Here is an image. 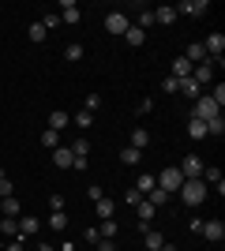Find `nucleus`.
<instances>
[{
  "instance_id": "obj_41",
  "label": "nucleus",
  "mask_w": 225,
  "mask_h": 251,
  "mask_svg": "<svg viewBox=\"0 0 225 251\" xmlns=\"http://www.w3.org/2000/svg\"><path fill=\"white\" fill-rule=\"evenodd\" d=\"M143 199V195H139V191H135V188H128V191H124V202H128V206H135V202H139Z\"/></svg>"
},
{
  "instance_id": "obj_31",
  "label": "nucleus",
  "mask_w": 225,
  "mask_h": 251,
  "mask_svg": "<svg viewBox=\"0 0 225 251\" xmlns=\"http://www.w3.org/2000/svg\"><path fill=\"white\" fill-rule=\"evenodd\" d=\"M188 135L192 139H206V124L203 120H188Z\"/></svg>"
},
{
  "instance_id": "obj_42",
  "label": "nucleus",
  "mask_w": 225,
  "mask_h": 251,
  "mask_svg": "<svg viewBox=\"0 0 225 251\" xmlns=\"http://www.w3.org/2000/svg\"><path fill=\"white\" fill-rule=\"evenodd\" d=\"M135 109H139V113H143V116H147V113H150V109H154V101H150V98H143V101H139V105H135Z\"/></svg>"
},
{
  "instance_id": "obj_37",
  "label": "nucleus",
  "mask_w": 225,
  "mask_h": 251,
  "mask_svg": "<svg viewBox=\"0 0 225 251\" xmlns=\"http://www.w3.org/2000/svg\"><path fill=\"white\" fill-rule=\"evenodd\" d=\"M45 34L49 30H45L42 23H30V42H45Z\"/></svg>"
},
{
  "instance_id": "obj_29",
  "label": "nucleus",
  "mask_w": 225,
  "mask_h": 251,
  "mask_svg": "<svg viewBox=\"0 0 225 251\" xmlns=\"http://www.w3.org/2000/svg\"><path fill=\"white\" fill-rule=\"evenodd\" d=\"M72 120H75L79 127H83V131H86V127H94V113H86V109H79V113H75Z\"/></svg>"
},
{
  "instance_id": "obj_36",
  "label": "nucleus",
  "mask_w": 225,
  "mask_h": 251,
  "mask_svg": "<svg viewBox=\"0 0 225 251\" xmlns=\"http://www.w3.org/2000/svg\"><path fill=\"white\" fill-rule=\"evenodd\" d=\"M161 90H165V94H180V79H173V75H165V83H161Z\"/></svg>"
},
{
  "instance_id": "obj_1",
  "label": "nucleus",
  "mask_w": 225,
  "mask_h": 251,
  "mask_svg": "<svg viewBox=\"0 0 225 251\" xmlns=\"http://www.w3.org/2000/svg\"><path fill=\"white\" fill-rule=\"evenodd\" d=\"M176 195H180V199H184V206H199V202L206 199V184H203V180H199V176H195V180H184Z\"/></svg>"
},
{
  "instance_id": "obj_4",
  "label": "nucleus",
  "mask_w": 225,
  "mask_h": 251,
  "mask_svg": "<svg viewBox=\"0 0 225 251\" xmlns=\"http://www.w3.org/2000/svg\"><path fill=\"white\" fill-rule=\"evenodd\" d=\"M131 23H128V15H124V11H109L105 15V30L109 34H117V38H124V30H128Z\"/></svg>"
},
{
  "instance_id": "obj_44",
  "label": "nucleus",
  "mask_w": 225,
  "mask_h": 251,
  "mask_svg": "<svg viewBox=\"0 0 225 251\" xmlns=\"http://www.w3.org/2000/svg\"><path fill=\"white\" fill-rule=\"evenodd\" d=\"M38 251H56L53 244H45V240H38Z\"/></svg>"
},
{
  "instance_id": "obj_3",
  "label": "nucleus",
  "mask_w": 225,
  "mask_h": 251,
  "mask_svg": "<svg viewBox=\"0 0 225 251\" xmlns=\"http://www.w3.org/2000/svg\"><path fill=\"white\" fill-rule=\"evenodd\" d=\"M218 113H222V105H214V101H210L206 94H203L199 101L192 105V120H203V124L210 120V116H218Z\"/></svg>"
},
{
  "instance_id": "obj_26",
  "label": "nucleus",
  "mask_w": 225,
  "mask_h": 251,
  "mask_svg": "<svg viewBox=\"0 0 225 251\" xmlns=\"http://www.w3.org/2000/svg\"><path fill=\"white\" fill-rule=\"evenodd\" d=\"M120 161H124V165H139V161H143V150L124 147V150H120Z\"/></svg>"
},
{
  "instance_id": "obj_22",
  "label": "nucleus",
  "mask_w": 225,
  "mask_h": 251,
  "mask_svg": "<svg viewBox=\"0 0 225 251\" xmlns=\"http://www.w3.org/2000/svg\"><path fill=\"white\" fill-rule=\"evenodd\" d=\"M34 232H38V218H19V240L34 236Z\"/></svg>"
},
{
  "instance_id": "obj_15",
  "label": "nucleus",
  "mask_w": 225,
  "mask_h": 251,
  "mask_svg": "<svg viewBox=\"0 0 225 251\" xmlns=\"http://www.w3.org/2000/svg\"><path fill=\"white\" fill-rule=\"evenodd\" d=\"M180 94L192 98V101H199V98H203V86L195 83V79H180Z\"/></svg>"
},
{
  "instance_id": "obj_20",
  "label": "nucleus",
  "mask_w": 225,
  "mask_h": 251,
  "mask_svg": "<svg viewBox=\"0 0 225 251\" xmlns=\"http://www.w3.org/2000/svg\"><path fill=\"white\" fill-rule=\"evenodd\" d=\"M143 244H147V251H161L165 236H161V232H154V229H147V232H143Z\"/></svg>"
},
{
  "instance_id": "obj_25",
  "label": "nucleus",
  "mask_w": 225,
  "mask_h": 251,
  "mask_svg": "<svg viewBox=\"0 0 225 251\" xmlns=\"http://www.w3.org/2000/svg\"><path fill=\"white\" fill-rule=\"evenodd\" d=\"M42 147H45V150H56V147H60V131L45 127V131H42Z\"/></svg>"
},
{
  "instance_id": "obj_27",
  "label": "nucleus",
  "mask_w": 225,
  "mask_h": 251,
  "mask_svg": "<svg viewBox=\"0 0 225 251\" xmlns=\"http://www.w3.org/2000/svg\"><path fill=\"white\" fill-rule=\"evenodd\" d=\"M56 15H60V23H79V15H83V11L75 8V4H64V8L56 11Z\"/></svg>"
},
{
  "instance_id": "obj_38",
  "label": "nucleus",
  "mask_w": 225,
  "mask_h": 251,
  "mask_svg": "<svg viewBox=\"0 0 225 251\" xmlns=\"http://www.w3.org/2000/svg\"><path fill=\"white\" fill-rule=\"evenodd\" d=\"M42 26H45V30H56V26H60V15H56V11H49V15L42 19Z\"/></svg>"
},
{
  "instance_id": "obj_24",
  "label": "nucleus",
  "mask_w": 225,
  "mask_h": 251,
  "mask_svg": "<svg viewBox=\"0 0 225 251\" xmlns=\"http://www.w3.org/2000/svg\"><path fill=\"white\" fill-rule=\"evenodd\" d=\"M184 60H192V64H203V60H206L203 45H199V42H192V45H188V52H184Z\"/></svg>"
},
{
  "instance_id": "obj_40",
  "label": "nucleus",
  "mask_w": 225,
  "mask_h": 251,
  "mask_svg": "<svg viewBox=\"0 0 225 251\" xmlns=\"http://www.w3.org/2000/svg\"><path fill=\"white\" fill-rule=\"evenodd\" d=\"M49 210H64V195H60V191L49 195Z\"/></svg>"
},
{
  "instance_id": "obj_33",
  "label": "nucleus",
  "mask_w": 225,
  "mask_h": 251,
  "mask_svg": "<svg viewBox=\"0 0 225 251\" xmlns=\"http://www.w3.org/2000/svg\"><path fill=\"white\" fill-rule=\"evenodd\" d=\"M131 26H139V30H150V26H154V11H139V19L131 23Z\"/></svg>"
},
{
  "instance_id": "obj_35",
  "label": "nucleus",
  "mask_w": 225,
  "mask_h": 251,
  "mask_svg": "<svg viewBox=\"0 0 225 251\" xmlns=\"http://www.w3.org/2000/svg\"><path fill=\"white\" fill-rule=\"evenodd\" d=\"M83 109H86V113H98V109H101V98H98V94H86L83 98Z\"/></svg>"
},
{
  "instance_id": "obj_13",
  "label": "nucleus",
  "mask_w": 225,
  "mask_h": 251,
  "mask_svg": "<svg viewBox=\"0 0 225 251\" xmlns=\"http://www.w3.org/2000/svg\"><path fill=\"white\" fill-rule=\"evenodd\" d=\"M192 68H195L192 60H184V56H176V60H173V79H192Z\"/></svg>"
},
{
  "instance_id": "obj_7",
  "label": "nucleus",
  "mask_w": 225,
  "mask_h": 251,
  "mask_svg": "<svg viewBox=\"0 0 225 251\" xmlns=\"http://www.w3.org/2000/svg\"><path fill=\"white\" fill-rule=\"evenodd\" d=\"M203 52L210 56V60H222V52H225V34H210L203 42Z\"/></svg>"
},
{
  "instance_id": "obj_43",
  "label": "nucleus",
  "mask_w": 225,
  "mask_h": 251,
  "mask_svg": "<svg viewBox=\"0 0 225 251\" xmlns=\"http://www.w3.org/2000/svg\"><path fill=\"white\" fill-rule=\"evenodd\" d=\"M98 251H117V244L113 240H98Z\"/></svg>"
},
{
  "instance_id": "obj_5",
  "label": "nucleus",
  "mask_w": 225,
  "mask_h": 251,
  "mask_svg": "<svg viewBox=\"0 0 225 251\" xmlns=\"http://www.w3.org/2000/svg\"><path fill=\"white\" fill-rule=\"evenodd\" d=\"M176 169H180V176H184V180H195V176H199V173H203V157L188 154V157H184V161H180V165H176Z\"/></svg>"
},
{
  "instance_id": "obj_23",
  "label": "nucleus",
  "mask_w": 225,
  "mask_h": 251,
  "mask_svg": "<svg viewBox=\"0 0 225 251\" xmlns=\"http://www.w3.org/2000/svg\"><path fill=\"white\" fill-rule=\"evenodd\" d=\"M206 135H225V116H222V113L206 120Z\"/></svg>"
},
{
  "instance_id": "obj_17",
  "label": "nucleus",
  "mask_w": 225,
  "mask_h": 251,
  "mask_svg": "<svg viewBox=\"0 0 225 251\" xmlns=\"http://www.w3.org/2000/svg\"><path fill=\"white\" fill-rule=\"evenodd\" d=\"M124 42H128L131 49H139V45L147 42V30H139V26H128V30H124Z\"/></svg>"
},
{
  "instance_id": "obj_12",
  "label": "nucleus",
  "mask_w": 225,
  "mask_h": 251,
  "mask_svg": "<svg viewBox=\"0 0 225 251\" xmlns=\"http://www.w3.org/2000/svg\"><path fill=\"white\" fill-rule=\"evenodd\" d=\"M158 188V180H154V173H139V180H135V191H139L143 199H147L150 191Z\"/></svg>"
},
{
  "instance_id": "obj_28",
  "label": "nucleus",
  "mask_w": 225,
  "mask_h": 251,
  "mask_svg": "<svg viewBox=\"0 0 225 251\" xmlns=\"http://www.w3.org/2000/svg\"><path fill=\"white\" fill-rule=\"evenodd\" d=\"M98 236H101V240H113V236H117V221L113 218L101 221V225H98Z\"/></svg>"
},
{
  "instance_id": "obj_11",
  "label": "nucleus",
  "mask_w": 225,
  "mask_h": 251,
  "mask_svg": "<svg viewBox=\"0 0 225 251\" xmlns=\"http://www.w3.org/2000/svg\"><path fill=\"white\" fill-rule=\"evenodd\" d=\"M94 210H98V218H101V221H109L113 214H117V202L109 199V195H101V199H94Z\"/></svg>"
},
{
  "instance_id": "obj_32",
  "label": "nucleus",
  "mask_w": 225,
  "mask_h": 251,
  "mask_svg": "<svg viewBox=\"0 0 225 251\" xmlns=\"http://www.w3.org/2000/svg\"><path fill=\"white\" fill-rule=\"evenodd\" d=\"M147 202H150V206H165V202H169V195H165L161 188H154V191L147 195Z\"/></svg>"
},
{
  "instance_id": "obj_16",
  "label": "nucleus",
  "mask_w": 225,
  "mask_h": 251,
  "mask_svg": "<svg viewBox=\"0 0 225 251\" xmlns=\"http://www.w3.org/2000/svg\"><path fill=\"white\" fill-rule=\"evenodd\" d=\"M0 236L19 240V218H0Z\"/></svg>"
},
{
  "instance_id": "obj_39",
  "label": "nucleus",
  "mask_w": 225,
  "mask_h": 251,
  "mask_svg": "<svg viewBox=\"0 0 225 251\" xmlns=\"http://www.w3.org/2000/svg\"><path fill=\"white\" fill-rule=\"evenodd\" d=\"M11 191H15V188H11V180H8V176H4V173H0V199H8Z\"/></svg>"
},
{
  "instance_id": "obj_21",
  "label": "nucleus",
  "mask_w": 225,
  "mask_h": 251,
  "mask_svg": "<svg viewBox=\"0 0 225 251\" xmlns=\"http://www.w3.org/2000/svg\"><path fill=\"white\" fill-rule=\"evenodd\" d=\"M45 225H49V229H56V232H64V229H68V214H64V210H53Z\"/></svg>"
},
{
  "instance_id": "obj_8",
  "label": "nucleus",
  "mask_w": 225,
  "mask_h": 251,
  "mask_svg": "<svg viewBox=\"0 0 225 251\" xmlns=\"http://www.w3.org/2000/svg\"><path fill=\"white\" fill-rule=\"evenodd\" d=\"M206 0H184V4H176V15H192V19H199V15H206Z\"/></svg>"
},
{
  "instance_id": "obj_30",
  "label": "nucleus",
  "mask_w": 225,
  "mask_h": 251,
  "mask_svg": "<svg viewBox=\"0 0 225 251\" xmlns=\"http://www.w3.org/2000/svg\"><path fill=\"white\" fill-rule=\"evenodd\" d=\"M72 154L75 157H90V139H75V143H72Z\"/></svg>"
},
{
  "instance_id": "obj_10",
  "label": "nucleus",
  "mask_w": 225,
  "mask_h": 251,
  "mask_svg": "<svg viewBox=\"0 0 225 251\" xmlns=\"http://www.w3.org/2000/svg\"><path fill=\"white\" fill-rule=\"evenodd\" d=\"M0 218H23V206L15 195H8V199H0Z\"/></svg>"
},
{
  "instance_id": "obj_9",
  "label": "nucleus",
  "mask_w": 225,
  "mask_h": 251,
  "mask_svg": "<svg viewBox=\"0 0 225 251\" xmlns=\"http://www.w3.org/2000/svg\"><path fill=\"white\" fill-rule=\"evenodd\" d=\"M53 165H56V169H72V165H75L72 147H56V150H53Z\"/></svg>"
},
{
  "instance_id": "obj_18",
  "label": "nucleus",
  "mask_w": 225,
  "mask_h": 251,
  "mask_svg": "<svg viewBox=\"0 0 225 251\" xmlns=\"http://www.w3.org/2000/svg\"><path fill=\"white\" fill-rule=\"evenodd\" d=\"M68 124H72V116H68L64 109H56V113H49V127H53V131H64Z\"/></svg>"
},
{
  "instance_id": "obj_19",
  "label": "nucleus",
  "mask_w": 225,
  "mask_h": 251,
  "mask_svg": "<svg viewBox=\"0 0 225 251\" xmlns=\"http://www.w3.org/2000/svg\"><path fill=\"white\" fill-rule=\"evenodd\" d=\"M128 147L147 150V147H150V131H147V127H135V131H131V143H128Z\"/></svg>"
},
{
  "instance_id": "obj_6",
  "label": "nucleus",
  "mask_w": 225,
  "mask_h": 251,
  "mask_svg": "<svg viewBox=\"0 0 225 251\" xmlns=\"http://www.w3.org/2000/svg\"><path fill=\"white\" fill-rule=\"evenodd\" d=\"M199 236H206V240H210V244H222L225 240V225H222V221H203V229H199Z\"/></svg>"
},
{
  "instance_id": "obj_2",
  "label": "nucleus",
  "mask_w": 225,
  "mask_h": 251,
  "mask_svg": "<svg viewBox=\"0 0 225 251\" xmlns=\"http://www.w3.org/2000/svg\"><path fill=\"white\" fill-rule=\"evenodd\" d=\"M154 180H158V188L165 191V195H173V191H180V184H184V176H180V169H176V165L161 169V173H158Z\"/></svg>"
},
{
  "instance_id": "obj_14",
  "label": "nucleus",
  "mask_w": 225,
  "mask_h": 251,
  "mask_svg": "<svg viewBox=\"0 0 225 251\" xmlns=\"http://www.w3.org/2000/svg\"><path fill=\"white\" fill-rule=\"evenodd\" d=\"M176 19H180V15H176V8H169V4L154 11V23H161V26H173V23H176Z\"/></svg>"
},
{
  "instance_id": "obj_34",
  "label": "nucleus",
  "mask_w": 225,
  "mask_h": 251,
  "mask_svg": "<svg viewBox=\"0 0 225 251\" xmlns=\"http://www.w3.org/2000/svg\"><path fill=\"white\" fill-rule=\"evenodd\" d=\"M64 56H68V60H83V45H79V42H72V45H68V49H64Z\"/></svg>"
}]
</instances>
